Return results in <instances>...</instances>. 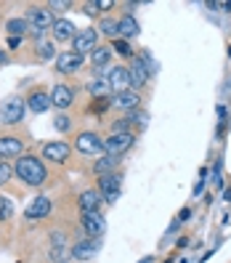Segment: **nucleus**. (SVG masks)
<instances>
[{"label":"nucleus","mask_w":231,"mask_h":263,"mask_svg":"<svg viewBox=\"0 0 231 263\" xmlns=\"http://www.w3.org/2000/svg\"><path fill=\"white\" fill-rule=\"evenodd\" d=\"M13 173H16L19 181H24L27 186H40V183H45V178H48V170H45L43 160L35 157V154H22L16 160Z\"/></svg>","instance_id":"nucleus-1"},{"label":"nucleus","mask_w":231,"mask_h":263,"mask_svg":"<svg viewBox=\"0 0 231 263\" xmlns=\"http://www.w3.org/2000/svg\"><path fill=\"white\" fill-rule=\"evenodd\" d=\"M27 24H29V32H32L37 37V43L43 40V32L45 29H51L53 27V16H51V11L48 8H43V6H32V8H27Z\"/></svg>","instance_id":"nucleus-2"},{"label":"nucleus","mask_w":231,"mask_h":263,"mask_svg":"<svg viewBox=\"0 0 231 263\" xmlns=\"http://www.w3.org/2000/svg\"><path fill=\"white\" fill-rule=\"evenodd\" d=\"M24 109H27V101L22 96H11L0 104V122L3 125H16V122L24 120Z\"/></svg>","instance_id":"nucleus-3"},{"label":"nucleus","mask_w":231,"mask_h":263,"mask_svg":"<svg viewBox=\"0 0 231 263\" xmlns=\"http://www.w3.org/2000/svg\"><path fill=\"white\" fill-rule=\"evenodd\" d=\"M120 189H122V176H120V173L99 176V194H101L104 202H117Z\"/></svg>","instance_id":"nucleus-4"},{"label":"nucleus","mask_w":231,"mask_h":263,"mask_svg":"<svg viewBox=\"0 0 231 263\" xmlns=\"http://www.w3.org/2000/svg\"><path fill=\"white\" fill-rule=\"evenodd\" d=\"M133 144H136V136L133 133H112L109 138H104V152L120 157V154H125Z\"/></svg>","instance_id":"nucleus-5"},{"label":"nucleus","mask_w":231,"mask_h":263,"mask_svg":"<svg viewBox=\"0 0 231 263\" xmlns=\"http://www.w3.org/2000/svg\"><path fill=\"white\" fill-rule=\"evenodd\" d=\"M74 149L80 152V154H99L104 149V138L93 130H85L74 138Z\"/></svg>","instance_id":"nucleus-6"},{"label":"nucleus","mask_w":231,"mask_h":263,"mask_svg":"<svg viewBox=\"0 0 231 263\" xmlns=\"http://www.w3.org/2000/svg\"><path fill=\"white\" fill-rule=\"evenodd\" d=\"M96 40H99V29H80V32L74 35V40H72V45H74V53H90V51H96L99 45H96Z\"/></svg>","instance_id":"nucleus-7"},{"label":"nucleus","mask_w":231,"mask_h":263,"mask_svg":"<svg viewBox=\"0 0 231 263\" xmlns=\"http://www.w3.org/2000/svg\"><path fill=\"white\" fill-rule=\"evenodd\" d=\"M128 74H130V83H133L136 88H141V85H146V80H149L146 53H144V56H133V59H130V67H128Z\"/></svg>","instance_id":"nucleus-8"},{"label":"nucleus","mask_w":231,"mask_h":263,"mask_svg":"<svg viewBox=\"0 0 231 263\" xmlns=\"http://www.w3.org/2000/svg\"><path fill=\"white\" fill-rule=\"evenodd\" d=\"M69 144L67 141H51V144H45L43 146V160H48V162H67L69 160Z\"/></svg>","instance_id":"nucleus-9"},{"label":"nucleus","mask_w":231,"mask_h":263,"mask_svg":"<svg viewBox=\"0 0 231 263\" xmlns=\"http://www.w3.org/2000/svg\"><path fill=\"white\" fill-rule=\"evenodd\" d=\"M80 223H83V231L90 239H99L104 234V229H106V221H104L101 213H85Z\"/></svg>","instance_id":"nucleus-10"},{"label":"nucleus","mask_w":231,"mask_h":263,"mask_svg":"<svg viewBox=\"0 0 231 263\" xmlns=\"http://www.w3.org/2000/svg\"><path fill=\"white\" fill-rule=\"evenodd\" d=\"M83 67V56L80 53H74V51H64V53H59L56 56V69L61 74H72Z\"/></svg>","instance_id":"nucleus-11"},{"label":"nucleus","mask_w":231,"mask_h":263,"mask_svg":"<svg viewBox=\"0 0 231 263\" xmlns=\"http://www.w3.org/2000/svg\"><path fill=\"white\" fill-rule=\"evenodd\" d=\"M106 80H109V85H112V93H125V90H130V85H133L125 67H114L109 74H106Z\"/></svg>","instance_id":"nucleus-12"},{"label":"nucleus","mask_w":231,"mask_h":263,"mask_svg":"<svg viewBox=\"0 0 231 263\" xmlns=\"http://www.w3.org/2000/svg\"><path fill=\"white\" fill-rule=\"evenodd\" d=\"M99 250H101V242L88 237V239H80V242H77V245L72 247V255H74L77 260H90Z\"/></svg>","instance_id":"nucleus-13"},{"label":"nucleus","mask_w":231,"mask_h":263,"mask_svg":"<svg viewBox=\"0 0 231 263\" xmlns=\"http://www.w3.org/2000/svg\"><path fill=\"white\" fill-rule=\"evenodd\" d=\"M51 213V199L48 197H35L32 202L27 205V210H24V215L29 221H37V218H45V215Z\"/></svg>","instance_id":"nucleus-14"},{"label":"nucleus","mask_w":231,"mask_h":263,"mask_svg":"<svg viewBox=\"0 0 231 263\" xmlns=\"http://www.w3.org/2000/svg\"><path fill=\"white\" fill-rule=\"evenodd\" d=\"M112 104L117 106V109H122L125 115H130V112L138 109V104H141V96H138L136 90H125V93H117V96L112 99Z\"/></svg>","instance_id":"nucleus-15"},{"label":"nucleus","mask_w":231,"mask_h":263,"mask_svg":"<svg viewBox=\"0 0 231 263\" xmlns=\"http://www.w3.org/2000/svg\"><path fill=\"white\" fill-rule=\"evenodd\" d=\"M72 101H74V93H72V88L69 85H56L53 90H51V104L56 106V109H67V106H72Z\"/></svg>","instance_id":"nucleus-16"},{"label":"nucleus","mask_w":231,"mask_h":263,"mask_svg":"<svg viewBox=\"0 0 231 263\" xmlns=\"http://www.w3.org/2000/svg\"><path fill=\"white\" fill-rule=\"evenodd\" d=\"M101 194L96 192V189H85L83 194H80V199H77V205H80V210H83V215L85 213H99V208H101Z\"/></svg>","instance_id":"nucleus-17"},{"label":"nucleus","mask_w":231,"mask_h":263,"mask_svg":"<svg viewBox=\"0 0 231 263\" xmlns=\"http://www.w3.org/2000/svg\"><path fill=\"white\" fill-rule=\"evenodd\" d=\"M51 29H53V37H56L59 43H67V40H74V35L80 32V29H77V27H74V24H72L69 19H56Z\"/></svg>","instance_id":"nucleus-18"},{"label":"nucleus","mask_w":231,"mask_h":263,"mask_svg":"<svg viewBox=\"0 0 231 263\" xmlns=\"http://www.w3.org/2000/svg\"><path fill=\"white\" fill-rule=\"evenodd\" d=\"M22 152H24L22 138H16V136L0 138V157H22Z\"/></svg>","instance_id":"nucleus-19"},{"label":"nucleus","mask_w":231,"mask_h":263,"mask_svg":"<svg viewBox=\"0 0 231 263\" xmlns=\"http://www.w3.org/2000/svg\"><path fill=\"white\" fill-rule=\"evenodd\" d=\"M27 106H29L35 115H40V112H45V109H48V106H53V104H51V96H48V93H43V90H32V93L27 96Z\"/></svg>","instance_id":"nucleus-20"},{"label":"nucleus","mask_w":231,"mask_h":263,"mask_svg":"<svg viewBox=\"0 0 231 263\" xmlns=\"http://www.w3.org/2000/svg\"><path fill=\"white\" fill-rule=\"evenodd\" d=\"M88 93L93 96V99H104V96L112 93V85H109V80H106V77L101 74V77H96V80L88 85Z\"/></svg>","instance_id":"nucleus-21"},{"label":"nucleus","mask_w":231,"mask_h":263,"mask_svg":"<svg viewBox=\"0 0 231 263\" xmlns=\"http://www.w3.org/2000/svg\"><path fill=\"white\" fill-rule=\"evenodd\" d=\"M117 157L114 154H104V157L93 165V170H96V176H106V173H114V167H117Z\"/></svg>","instance_id":"nucleus-22"},{"label":"nucleus","mask_w":231,"mask_h":263,"mask_svg":"<svg viewBox=\"0 0 231 263\" xmlns=\"http://www.w3.org/2000/svg\"><path fill=\"white\" fill-rule=\"evenodd\" d=\"M138 32H141V27H138V22L130 16V13L120 19V35H122V37H136Z\"/></svg>","instance_id":"nucleus-23"},{"label":"nucleus","mask_w":231,"mask_h":263,"mask_svg":"<svg viewBox=\"0 0 231 263\" xmlns=\"http://www.w3.org/2000/svg\"><path fill=\"white\" fill-rule=\"evenodd\" d=\"M6 29H8L11 37H22V35L29 32V24H27V19H8Z\"/></svg>","instance_id":"nucleus-24"},{"label":"nucleus","mask_w":231,"mask_h":263,"mask_svg":"<svg viewBox=\"0 0 231 263\" xmlns=\"http://www.w3.org/2000/svg\"><path fill=\"white\" fill-rule=\"evenodd\" d=\"M109 59H112V51L109 48H96L93 53H90V64H93L96 69H101V67L109 64Z\"/></svg>","instance_id":"nucleus-25"},{"label":"nucleus","mask_w":231,"mask_h":263,"mask_svg":"<svg viewBox=\"0 0 231 263\" xmlns=\"http://www.w3.org/2000/svg\"><path fill=\"white\" fill-rule=\"evenodd\" d=\"M99 32H104V35H120V22H114V19H101Z\"/></svg>","instance_id":"nucleus-26"},{"label":"nucleus","mask_w":231,"mask_h":263,"mask_svg":"<svg viewBox=\"0 0 231 263\" xmlns=\"http://www.w3.org/2000/svg\"><path fill=\"white\" fill-rule=\"evenodd\" d=\"M112 48L120 53V56H125V59H133V48H130V43L128 40H114Z\"/></svg>","instance_id":"nucleus-27"},{"label":"nucleus","mask_w":231,"mask_h":263,"mask_svg":"<svg viewBox=\"0 0 231 263\" xmlns=\"http://www.w3.org/2000/svg\"><path fill=\"white\" fill-rule=\"evenodd\" d=\"M13 215V205H11V199L8 197H0V221H8Z\"/></svg>","instance_id":"nucleus-28"},{"label":"nucleus","mask_w":231,"mask_h":263,"mask_svg":"<svg viewBox=\"0 0 231 263\" xmlns=\"http://www.w3.org/2000/svg\"><path fill=\"white\" fill-rule=\"evenodd\" d=\"M37 53H40V59H53V56H56L53 43H45V40H40V43H37Z\"/></svg>","instance_id":"nucleus-29"},{"label":"nucleus","mask_w":231,"mask_h":263,"mask_svg":"<svg viewBox=\"0 0 231 263\" xmlns=\"http://www.w3.org/2000/svg\"><path fill=\"white\" fill-rule=\"evenodd\" d=\"M11 176H13V167L6 165V162H0V186H3V183H8Z\"/></svg>","instance_id":"nucleus-30"},{"label":"nucleus","mask_w":231,"mask_h":263,"mask_svg":"<svg viewBox=\"0 0 231 263\" xmlns=\"http://www.w3.org/2000/svg\"><path fill=\"white\" fill-rule=\"evenodd\" d=\"M53 125H56V130H69V117L59 115V117L53 120Z\"/></svg>","instance_id":"nucleus-31"},{"label":"nucleus","mask_w":231,"mask_h":263,"mask_svg":"<svg viewBox=\"0 0 231 263\" xmlns=\"http://www.w3.org/2000/svg\"><path fill=\"white\" fill-rule=\"evenodd\" d=\"M99 3H85V13H88V16H99Z\"/></svg>","instance_id":"nucleus-32"},{"label":"nucleus","mask_w":231,"mask_h":263,"mask_svg":"<svg viewBox=\"0 0 231 263\" xmlns=\"http://www.w3.org/2000/svg\"><path fill=\"white\" fill-rule=\"evenodd\" d=\"M72 3H69V0H53V3H51V8H56V11H64V8H69Z\"/></svg>","instance_id":"nucleus-33"},{"label":"nucleus","mask_w":231,"mask_h":263,"mask_svg":"<svg viewBox=\"0 0 231 263\" xmlns=\"http://www.w3.org/2000/svg\"><path fill=\"white\" fill-rule=\"evenodd\" d=\"M189 218H191V210H189V208H183V210L178 213V223H181V221H189Z\"/></svg>","instance_id":"nucleus-34"},{"label":"nucleus","mask_w":231,"mask_h":263,"mask_svg":"<svg viewBox=\"0 0 231 263\" xmlns=\"http://www.w3.org/2000/svg\"><path fill=\"white\" fill-rule=\"evenodd\" d=\"M96 3H99V8H101V11H106V8H112V6H114L112 0H96Z\"/></svg>","instance_id":"nucleus-35"},{"label":"nucleus","mask_w":231,"mask_h":263,"mask_svg":"<svg viewBox=\"0 0 231 263\" xmlns=\"http://www.w3.org/2000/svg\"><path fill=\"white\" fill-rule=\"evenodd\" d=\"M210 8H221V11H231V3H210Z\"/></svg>","instance_id":"nucleus-36"},{"label":"nucleus","mask_w":231,"mask_h":263,"mask_svg":"<svg viewBox=\"0 0 231 263\" xmlns=\"http://www.w3.org/2000/svg\"><path fill=\"white\" fill-rule=\"evenodd\" d=\"M8 45H11V48H19V45H22V37H8Z\"/></svg>","instance_id":"nucleus-37"},{"label":"nucleus","mask_w":231,"mask_h":263,"mask_svg":"<svg viewBox=\"0 0 231 263\" xmlns=\"http://www.w3.org/2000/svg\"><path fill=\"white\" fill-rule=\"evenodd\" d=\"M3 61H6V53H3V51H0V64H3Z\"/></svg>","instance_id":"nucleus-38"}]
</instances>
